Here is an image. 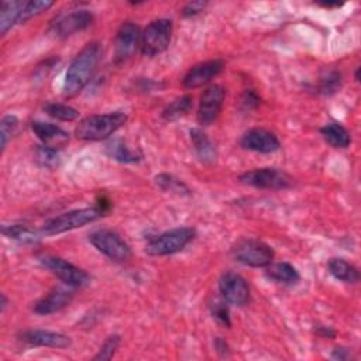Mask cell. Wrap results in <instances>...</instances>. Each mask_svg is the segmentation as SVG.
Listing matches in <instances>:
<instances>
[{"label":"cell","mask_w":361,"mask_h":361,"mask_svg":"<svg viewBox=\"0 0 361 361\" xmlns=\"http://www.w3.org/2000/svg\"><path fill=\"white\" fill-rule=\"evenodd\" d=\"M19 128V119L15 115H8L0 121V147H2V153L6 150V146L9 140L13 137V134Z\"/></svg>","instance_id":"obj_32"},{"label":"cell","mask_w":361,"mask_h":361,"mask_svg":"<svg viewBox=\"0 0 361 361\" xmlns=\"http://www.w3.org/2000/svg\"><path fill=\"white\" fill-rule=\"evenodd\" d=\"M314 333H316V336H319L322 339H335L336 337V330L333 328L325 326V325L314 326Z\"/></svg>","instance_id":"obj_38"},{"label":"cell","mask_w":361,"mask_h":361,"mask_svg":"<svg viewBox=\"0 0 361 361\" xmlns=\"http://www.w3.org/2000/svg\"><path fill=\"white\" fill-rule=\"evenodd\" d=\"M95 16L89 10H75L64 15L53 23V33L58 38H68L76 33H81L94 24Z\"/></svg>","instance_id":"obj_14"},{"label":"cell","mask_w":361,"mask_h":361,"mask_svg":"<svg viewBox=\"0 0 361 361\" xmlns=\"http://www.w3.org/2000/svg\"><path fill=\"white\" fill-rule=\"evenodd\" d=\"M2 233L6 237L16 240L20 244H27V246L37 244L41 240L40 233L35 232L34 229L28 228V226H26V224H3Z\"/></svg>","instance_id":"obj_24"},{"label":"cell","mask_w":361,"mask_h":361,"mask_svg":"<svg viewBox=\"0 0 361 361\" xmlns=\"http://www.w3.org/2000/svg\"><path fill=\"white\" fill-rule=\"evenodd\" d=\"M74 299V294L69 289L56 287L47 295L35 302L33 310L40 316H49L65 309Z\"/></svg>","instance_id":"obj_17"},{"label":"cell","mask_w":361,"mask_h":361,"mask_svg":"<svg viewBox=\"0 0 361 361\" xmlns=\"http://www.w3.org/2000/svg\"><path fill=\"white\" fill-rule=\"evenodd\" d=\"M26 2L20 0H5L0 8V34L5 35L10 28L19 24Z\"/></svg>","instance_id":"obj_21"},{"label":"cell","mask_w":361,"mask_h":361,"mask_svg":"<svg viewBox=\"0 0 361 361\" xmlns=\"http://www.w3.org/2000/svg\"><path fill=\"white\" fill-rule=\"evenodd\" d=\"M120 343H121V337H120L119 335H112V336H109V337L103 342L101 350H99L98 354L94 357V360H96V361H99V360H112L113 355H115V353L117 351Z\"/></svg>","instance_id":"obj_34"},{"label":"cell","mask_w":361,"mask_h":361,"mask_svg":"<svg viewBox=\"0 0 361 361\" xmlns=\"http://www.w3.org/2000/svg\"><path fill=\"white\" fill-rule=\"evenodd\" d=\"M215 349H216V353L221 357H229L232 354V350L229 347V344L226 343V340H223L221 337H216L215 339Z\"/></svg>","instance_id":"obj_37"},{"label":"cell","mask_w":361,"mask_h":361,"mask_svg":"<svg viewBox=\"0 0 361 361\" xmlns=\"http://www.w3.org/2000/svg\"><path fill=\"white\" fill-rule=\"evenodd\" d=\"M194 106V99L190 95L180 96L175 101H172L169 105H167V108L162 110V117L167 121H175L180 117L187 116Z\"/></svg>","instance_id":"obj_26"},{"label":"cell","mask_w":361,"mask_h":361,"mask_svg":"<svg viewBox=\"0 0 361 361\" xmlns=\"http://www.w3.org/2000/svg\"><path fill=\"white\" fill-rule=\"evenodd\" d=\"M244 185L258 190H287L291 187V178L278 168H257L239 176Z\"/></svg>","instance_id":"obj_9"},{"label":"cell","mask_w":361,"mask_h":361,"mask_svg":"<svg viewBox=\"0 0 361 361\" xmlns=\"http://www.w3.org/2000/svg\"><path fill=\"white\" fill-rule=\"evenodd\" d=\"M219 291L221 298L236 306H244L250 301V287L246 278L237 273H224L219 281Z\"/></svg>","instance_id":"obj_11"},{"label":"cell","mask_w":361,"mask_h":361,"mask_svg":"<svg viewBox=\"0 0 361 361\" xmlns=\"http://www.w3.org/2000/svg\"><path fill=\"white\" fill-rule=\"evenodd\" d=\"M196 232L192 228H176L168 232H164L153 237L147 246L146 253L154 257L171 255L183 251L194 239Z\"/></svg>","instance_id":"obj_4"},{"label":"cell","mask_w":361,"mask_h":361,"mask_svg":"<svg viewBox=\"0 0 361 361\" xmlns=\"http://www.w3.org/2000/svg\"><path fill=\"white\" fill-rule=\"evenodd\" d=\"M226 98V89L221 85L208 86L201 95L198 108V121L202 126H209L217 120Z\"/></svg>","instance_id":"obj_10"},{"label":"cell","mask_w":361,"mask_h":361,"mask_svg":"<svg viewBox=\"0 0 361 361\" xmlns=\"http://www.w3.org/2000/svg\"><path fill=\"white\" fill-rule=\"evenodd\" d=\"M174 26L168 19H158L151 22L140 37V51L146 57H156L162 54L171 44Z\"/></svg>","instance_id":"obj_5"},{"label":"cell","mask_w":361,"mask_h":361,"mask_svg":"<svg viewBox=\"0 0 361 361\" xmlns=\"http://www.w3.org/2000/svg\"><path fill=\"white\" fill-rule=\"evenodd\" d=\"M240 146L244 150L261 154H271L281 149V143L277 135L273 131L260 127L246 131L240 139Z\"/></svg>","instance_id":"obj_13"},{"label":"cell","mask_w":361,"mask_h":361,"mask_svg":"<svg viewBox=\"0 0 361 361\" xmlns=\"http://www.w3.org/2000/svg\"><path fill=\"white\" fill-rule=\"evenodd\" d=\"M355 79H357V81H360V68H357V69H355Z\"/></svg>","instance_id":"obj_41"},{"label":"cell","mask_w":361,"mask_h":361,"mask_svg":"<svg viewBox=\"0 0 361 361\" xmlns=\"http://www.w3.org/2000/svg\"><path fill=\"white\" fill-rule=\"evenodd\" d=\"M102 54L103 50L99 42H89L72 60L62 86V95L65 99H72L82 92L83 87L94 78Z\"/></svg>","instance_id":"obj_1"},{"label":"cell","mask_w":361,"mask_h":361,"mask_svg":"<svg viewBox=\"0 0 361 361\" xmlns=\"http://www.w3.org/2000/svg\"><path fill=\"white\" fill-rule=\"evenodd\" d=\"M329 273L339 281L346 284H355L360 280L358 269L343 258H332L328 264Z\"/></svg>","instance_id":"obj_25"},{"label":"cell","mask_w":361,"mask_h":361,"mask_svg":"<svg viewBox=\"0 0 361 361\" xmlns=\"http://www.w3.org/2000/svg\"><path fill=\"white\" fill-rule=\"evenodd\" d=\"M53 6H54V2H50V0H31V2H26L20 20H19V24H23V23L28 22L30 19L40 16L41 13L47 12Z\"/></svg>","instance_id":"obj_31"},{"label":"cell","mask_w":361,"mask_h":361,"mask_svg":"<svg viewBox=\"0 0 361 361\" xmlns=\"http://www.w3.org/2000/svg\"><path fill=\"white\" fill-rule=\"evenodd\" d=\"M89 242L99 253L116 262H124L131 257L130 246L121 236L109 229H99L89 235Z\"/></svg>","instance_id":"obj_8"},{"label":"cell","mask_w":361,"mask_h":361,"mask_svg":"<svg viewBox=\"0 0 361 361\" xmlns=\"http://www.w3.org/2000/svg\"><path fill=\"white\" fill-rule=\"evenodd\" d=\"M224 68V62L221 60H210L201 64L194 65L184 76L183 85L187 89H196L203 85H208L212 79H215Z\"/></svg>","instance_id":"obj_16"},{"label":"cell","mask_w":361,"mask_h":361,"mask_svg":"<svg viewBox=\"0 0 361 361\" xmlns=\"http://www.w3.org/2000/svg\"><path fill=\"white\" fill-rule=\"evenodd\" d=\"M210 313L213 316V319H216L220 325L224 328L232 326V319H230V310L228 306V302L223 301H215L210 303Z\"/></svg>","instance_id":"obj_33"},{"label":"cell","mask_w":361,"mask_h":361,"mask_svg":"<svg viewBox=\"0 0 361 361\" xmlns=\"http://www.w3.org/2000/svg\"><path fill=\"white\" fill-rule=\"evenodd\" d=\"M8 303H9V301H8L6 295H5V294L0 295V312L5 313V310H6V308H8Z\"/></svg>","instance_id":"obj_40"},{"label":"cell","mask_w":361,"mask_h":361,"mask_svg":"<svg viewBox=\"0 0 361 361\" xmlns=\"http://www.w3.org/2000/svg\"><path fill=\"white\" fill-rule=\"evenodd\" d=\"M127 121L124 112H112L85 117L75 128V135L85 142H102L109 139Z\"/></svg>","instance_id":"obj_2"},{"label":"cell","mask_w":361,"mask_h":361,"mask_svg":"<svg viewBox=\"0 0 361 361\" xmlns=\"http://www.w3.org/2000/svg\"><path fill=\"white\" fill-rule=\"evenodd\" d=\"M44 112L50 117L60 120V121H75L79 117V112L65 103L58 102H49L44 105Z\"/></svg>","instance_id":"obj_30"},{"label":"cell","mask_w":361,"mask_h":361,"mask_svg":"<svg viewBox=\"0 0 361 361\" xmlns=\"http://www.w3.org/2000/svg\"><path fill=\"white\" fill-rule=\"evenodd\" d=\"M31 130L40 139V142H42V144L54 147L57 150L65 147L69 143V134L64 128H61L53 123L33 121Z\"/></svg>","instance_id":"obj_18"},{"label":"cell","mask_w":361,"mask_h":361,"mask_svg":"<svg viewBox=\"0 0 361 361\" xmlns=\"http://www.w3.org/2000/svg\"><path fill=\"white\" fill-rule=\"evenodd\" d=\"M156 185L168 194H175V195H190V188L183 183V180L175 178L174 175L169 174H160L154 178Z\"/></svg>","instance_id":"obj_28"},{"label":"cell","mask_w":361,"mask_h":361,"mask_svg":"<svg viewBox=\"0 0 361 361\" xmlns=\"http://www.w3.org/2000/svg\"><path fill=\"white\" fill-rule=\"evenodd\" d=\"M332 358L335 360H339V361H347V360H351L353 355H351V350L350 349H346V347H336L332 353Z\"/></svg>","instance_id":"obj_39"},{"label":"cell","mask_w":361,"mask_h":361,"mask_svg":"<svg viewBox=\"0 0 361 361\" xmlns=\"http://www.w3.org/2000/svg\"><path fill=\"white\" fill-rule=\"evenodd\" d=\"M343 85V76L336 69H326L319 79L318 92L324 96H332L337 94Z\"/></svg>","instance_id":"obj_27"},{"label":"cell","mask_w":361,"mask_h":361,"mask_svg":"<svg viewBox=\"0 0 361 361\" xmlns=\"http://www.w3.org/2000/svg\"><path fill=\"white\" fill-rule=\"evenodd\" d=\"M103 216H105V213L98 206L75 209V210L62 213L60 216H56L45 221L41 232L47 236L67 233V232L83 228V226H86L89 223H94Z\"/></svg>","instance_id":"obj_3"},{"label":"cell","mask_w":361,"mask_h":361,"mask_svg":"<svg viewBox=\"0 0 361 361\" xmlns=\"http://www.w3.org/2000/svg\"><path fill=\"white\" fill-rule=\"evenodd\" d=\"M140 37L142 31L140 27L131 23L126 22L120 26L116 38H115V62L121 64L127 61L134 53L140 47Z\"/></svg>","instance_id":"obj_12"},{"label":"cell","mask_w":361,"mask_h":361,"mask_svg":"<svg viewBox=\"0 0 361 361\" xmlns=\"http://www.w3.org/2000/svg\"><path fill=\"white\" fill-rule=\"evenodd\" d=\"M232 251L239 262L254 268L268 267L274 260L273 247L257 239H243L236 243Z\"/></svg>","instance_id":"obj_7"},{"label":"cell","mask_w":361,"mask_h":361,"mask_svg":"<svg viewBox=\"0 0 361 361\" xmlns=\"http://www.w3.org/2000/svg\"><path fill=\"white\" fill-rule=\"evenodd\" d=\"M191 142L194 144V150L198 156V158L203 164H212L216 161L217 151L212 140L208 137V134L203 133L201 128H192L190 131Z\"/></svg>","instance_id":"obj_19"},{"label":"cell","mask_w":361,"mask_h":361,"mask_svg":"<svg viewBox=\"0 0 361 361\" xmlns=\"http://www.w3.org/2000/svg\"><path fill=\"white\" fill-rule=\"evenodd\" d=\"M325 142L333 149H347L351 143V135L349 130L340 123H328L321 128Z\"/></svg>","instance_id":"obj_23"},{"label":"cell","mask_w":361,"mask_h":361,"mask_svg":"<svg viewBox=\"0 0 361 361\" xmlns=\"http://www.w3.org/2000/svg\"><path fill=\"white\" fill-rule=\"evenodd\" d=\"M265 274L269 280L280 284H287V285H294L301 280L298 269L289 262H277V264L271 262L267 267Z\"/></svg>","instance_id":"obj_22"},{"label":"cell","mask_w":361,"mask_h":361,"mask_svg":"<svg viewBox=\"0 0 361 361\" xmlns=\"http://www.w3.org/2000/svg\"><path fill=\"white\" fill-rule=\"evenodd\" d=\"M206 6H208V3L202 2V0H195V2H190L183 9V16L184 17H194V16L199 15L201 12H203Z\"/></svg>","instance_id":"obj_36"},{"label":"cell","mask_w":361,"mask_h":361,"mask_svg":"<svg viewBox=\"0 0 361 361\" xmlns=\"http://www.w3.org/2000/svg\"><path fill=\"white\" fill-rule=\"evenodd\" d=\"M34 157L35 161L42 167L49 169H56L61 164V156L57 149L50 147V146H37L34 150Z\"/></svg>","instance_id":"obj_29"},{"label":"cell","mask_w":361,"mask_h":361,"mask_svg":"<svg viewBox=\"0 0 361 361\" xmlns=\"http://www.w3.org/2000/svg\"><path fill=\"white\" fill-rule=\"evenodd\" d=\"M261 103V98L258 96V94L255 92L254 89H247L243 92L242 98H240V109L243 112H251L255 110Z\"/></svg>","instance_id":"obj_35"},{"label":"cell","mask_w":361,"mask_h":361,"mask_svg":"<svg viewBox=\"0 0 361 361\" xmlns=\"http://www.w3.org/2000/svg\"><path fill=\"white\" fill-rule=\"evenodd\" d=\"M44 268H47L51 274L67 284L71 288H85L90 284L92 278L85 269L74 265L72 262L57 257V255H44L40 258Z\"/></svg>","instance_id":"obj_6"},{"label":"cell","mask_w":361,"mask_h":361,"mask_svg":"<svg viewBox=\"0 0 361 361\" xmlns=\"http://www.w3.org/2000/svg\"><path fill=\"white\" fill-rule=\"evenodd\" d=\"M105 153L109 158L120 164H135L142 160V154L131 150L123 139H112L105 147Z\"/></svg>","instance_id":"obj_20"},{"label":"cell","mask_w":361,"mask_h":361,"mask_svg":"<svg viewBox=\"0 0 361 361\" xmlns=\"http://www.w3.org/2000/svg\"><path fill=\"white\" fill-rule=\"evenodd\" d=\"M19 340L34 347H51V349H68L72 342L71 339L58 332L53 330H24L19 335Z\"/></svg>","instance_id":"obj_15"}]
</instances>
